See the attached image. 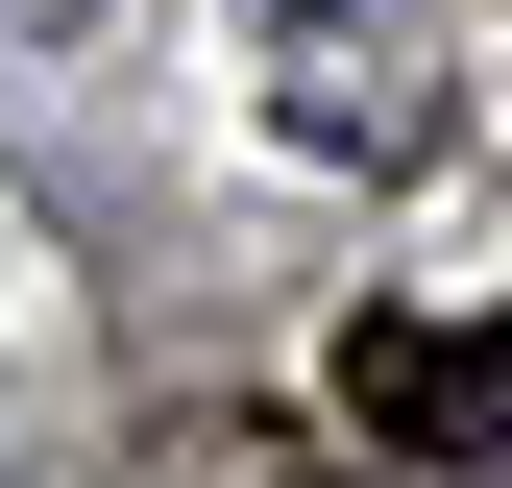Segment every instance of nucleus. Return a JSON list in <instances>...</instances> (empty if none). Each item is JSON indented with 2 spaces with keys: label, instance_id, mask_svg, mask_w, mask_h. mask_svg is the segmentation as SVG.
<instances>
[{
  "label": "nucleus",
  "instance_id": "1",
  "mask_svg": "<svg viewBox=\"0 0 512 488\" xmlns=\"http://www.w3.org/2000/svg\"><path fill=\"white\" fill-rule=\"evenodd\" d=\"M244 49H269V122L317 171H415L439 147V0H244Z\"/></svg>",
  "mask_w": 512,
  "mask_h": 488
},
{
  "label": "nucleus",
  "instance_id": "2",
  "mask_svg": "<svg viewBox=\"0 0 512 488\" xmlns=\"http://www.w3.org/2000/svg\"><path fill=\"white\" fill-rule=\"evenodd\" d=\"M342 415L391 464H512V318H342Z\"/></svg>",
  "mask_w": 512,
  "mask_h": 488
},
{
  "label": "nucleus",
  "instance_id": "3",
  "mask_svg": "<svg viewBox=\"0 0 512 488\" xmlns=\"http://www.w3.org/2000/svg\"><path fill=\"white\" fill-rule=\"evenodd\" d=\"M317 488H488V464H317Z\"/></svg>",
  "mask_w": 512,
  "mask_h": 488
}]
</instances>
